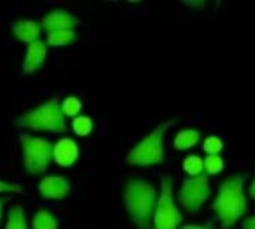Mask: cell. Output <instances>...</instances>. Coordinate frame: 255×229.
Wrapping results in <instances>:
<instances>
[{"label":"cell","instance_id":"cell-1","mask_svg":"<svg viewBox=\"0 0 255 229\" xmlns=\"http://www.w3.org/2000/svg\"><path fill=\"white\" fill-rule=\"evenodd\" d=\"M158 192L152 183L143 178H131L123 186V207L138 229L152 226Z\"/></svg>","mask_w":255,"mask_h":229},{"label":"cell","instance_id":"cell-2","mask_svg":"<svg viewBox=\"0 0 255 229\" xmlns=\"http://www.w3.org/2000/svg\"><path fill=\"white\" fill-rule=\"evenodd\" d=\"M246 178L248 174L231 175L219 187V192L212 204V210L216 213L222 229H231L248 211V199L243 192Z\"/></svg>","mask_w":255,"mask_h":229},{"label":"cell","instance_id":"cell-3","mask_svg":"<svg viewBox=\"0 0 255 229\" xmlns=\"http://www.w3.org/2000/svg\"><path fill=\"white\" fill-rule=\"evenodd\" d=\"M15 125L32 131H47L54 134H63L68 131L59 96H54L36 108L26 111L15 120Z\"/></svg>","mask_w":255,"mask_h":229},{"label":"cell","instance_id":"cell-4","mask_svg":"<svg viewBox=\"0 0 255 229\" xmlns=\"http://www.w3.org/2000/svg\"><path fill=\"white\" fill-rule=\"evenodd\" d=\"M174 122L158 125L147 137H144L126 156V162L135 166H152L164 162V137Z\"/></svg>","mask_w":255,"mask_h":229},{"label":"cell","instance_id":"cell-5","mask_svg":"<svg viewBox=\"0 0 255 229\" xmlns=\"http://www.w3.org/2000/svg\"><path fill=\"white\" fill-rule=\"evenodd\" d=\"M182 222H183V216L179 211L174 199V183L170 177H164L161 180V190L152 219V228L179 229Z\"/></svg>","mask_w":255,"mask_h":229},{"label":"cell","instance_id":"cell-6","mask_svg":"<svg viewBox=\"0 0 255 229\" xmlns=\"http://www.w3.org/2000/svg\"><path fill=\"white\" fill-rule=\"evenodd\" d=\"M20 144L24 169L33 175L45 172L53 160V146L50 141L33 135H20Z\"/></svg>","mask_w":255,"mask_h":229},{"label":"cell","instance_id":"cell-7","mask_svg":"<svg viewBox=\"0 0 255 229\" xmlns=\"http://www.w3.org/2000/svg\"><path fill=\"white\" fill-rule=\"evenodd\" d=\"M212 195L209 186V175L201 174L197 177L185 178L180 190L177 192V201L182 208L189 213H197L203 207V204Z\"/></svg>","mask_w":255,"mask_h":229},{"label":"cell","instance_id":"cell-8","mask_svg":"<svg viewBox=\"0 0 255 229\" xmlns=\"http://www.w3.org/2000/svg\"><path fill=\"white\" fill-rule=\"evenodd\" d=\"M78 18L71 12L63 9H54L42 18L41 27L50 33L57 30H74V27L78 26Z\"/></svg>","mask_w":255,"mask_h":229},{"label":"cell","instance_id":"cell-9","mask_svg":"<svg viewBox=\"0 0 255 229\" xmlns=\"http://www.w3.org/2000/svg\"><path fill=\"white\" fill-rule=\"evenodd\" d=\"M38 187L45 199H63L71 192V183L62 175L44 177Z\"/></svg>","mask_w":255,"mask_h":229},{"label":"cell","instance_id":"cell-10","mask_svg":"<svg viewBox=\"0 0 255 229\" xmlns=\"http://www.w3.org/2000/svg\"><path fill=\"white\" fill-rule=\"evenodd\" d=\"M78 146L74 140L71 138H63L57 141L56 146H53V159L60 165V166H72L78 160Z\"/></svg>","mask_w":255,"mask_h":229},{"label":"cell","instance_id":"cell-11","mask_svg":"<svg viewBox=\"0 0 255 229\" xmlns=\"http://www.w3.org/2000/svg\"><path fill=\"white\" fill-rule=\"evenodd\" d=\"M47 53H48V48L44 41L39 39L36 42L29 44V48H27V53H26V57L23 62V72L24 74L36 72L44 65Z\"/></svg>","mask_w":255,"mask_h":229},{"label":"cell","instance_id":"cell-12","mask_svg":"<svg viewBox=\"0 0 255 229\" xmlns=\"http://www.w3.org/2000/svg\"><path fill=\"white\" fill-rule=\"evenodd\" d=\"M11 30L18 41L24 44H32V42L39 41L42 27H41V23L35 20H17L15 23H12Z\"/></svg>","mask_w":255,"mask_h":229},{"label":"cell","instance_id":"cell-13","mask_svg":"<svg viewBox=\"0 0 255 229\" xmlns=\"http://www.w3.org/2000/svg\"><path fill=\"white\" fill-rule=\"evenodd\" d=\"M201 140V134L197 129H183L174 138V147L177 150H189L195 147Z\"/></svg>","mask_w":255,"mask_h":229},{"label":"cell","instance_id":"cell-14","mask_svg":"<svg viewBox=\"0 0 255 229\" xmlns=\"http://www.w3.org/2000/svg\"><path fill=\"white\" fill-rule=\"evenodd\" d=\"M32 229H59V220L48 210H39L33 216Z\"/></svg>","mask_w":255,"mask_h":229},{"label":"cell","instance_id":"cell-15","mask_svg":"<svg viewBox=\"0 0 255 229\" xmlns=\"http://www.w3.org/2000/svg\"><path fill=\"white\" fill-rule=\"evenodd\" d=\"M5 229H29L26 213L21 205H14V208H11Z\"/></svg>","mask_w":255,"mask_h":229},{"label":"cell","instance_id":"cell-16","mask_svg":"<svg viewBox=\"0 0 255 229\" xmlns=\"http://www.w3.org/2000/svg\"><path fill=\"white\" fill-rule=\"evenodd\" d=\"M75 41V32L74 30H57L50 32L47 35V45L50 47H65Z\"/></svg>","mask_w":255,"mask_h":229},{"label":"cell","instance_id":"cell-17","mask_svg":"<svg viewBox=\"0 0 255 229\" xmlns=\"http://www.w3.org/2000/svg\"><path fill=\"white\" fill-rule=\"evenodd\" d=\"M183 171L186 174H189L191 177H197L201 175L204 171V162L200 156L197 154H191L183 160Z\"/></svg>","mask_w":255,"mask_h":229},{"label":"cell","instance_id":"cell-18","mask_svg":"<svg viewBox=\"0 0 255 229\" xmlns=\"http://www.w3.org/2000/svg\"><path fill=\"white\" fill-rule=\"evenodd\" d=\"M60 108H62V112H63V116L66 117H77L78 114H80V111H81V108H83V103H81V100L78 99V97H75V96H68V97H65L63 99V102L60 103Z\"/></svg>","mask_w":255,"mask_h":229},{"label":"cell","instance_id":"cell-19","mask_svg":"<svg viewBox=\"0 0 255 229\" xmlns=\"http://www.w3.org/2000/svg\"><path fill=\"white\" fill-rule=\"evenodd\" d=\"M72 129L78 137H87L93 129V122L89 116H77L72 120Z\"/></svg>","mask_w":255,"mask_h":229},{"label":"cell","instance_id":"cell-20","mask_svg":"<svg viewBox=\"0 0 255 229\" xmlns=\"http://www.w3.org/2000/svg\"><path fill=\"white\" fill-rule=\"evenodd\" d=\"M204 171L206 175H216L224 169V159L221 156H207L204 160Z\"/></svg>","mask_w":255,"mask_h":229},{"label":"cell","instance_id":"cell-21","mask_svg":"<svg viewBox=\"0 0 255 229\" xmlns=\"http://www.w3.org/2000/svg\"><path fill=\"white\" fill-rule=\"evenodd\" d=\"M224 149V143L219 137H207L204 140V144H203V150L209 154V156H219V153L222 152Z\"/></svg>","mask_w":255,"mask_h":229},{"label":"cell","instance_id":"cell-22","mask_svg":"<svg viewBox=\"0 0 255 229\" xmlns=\"http://www.w3.org/2000/svg\"><path fill=\"white\" fill-rule=\"evenodd\" d=\"M23 189L18 183L0 180V193H21Z\"/></svg>","mask_w":255,"mask_h":229},{"label":"cell","instance_id":"cell-23","mask_svg":"<svg viewBox=\"0 0 255 229\" xmlns=\"http://www.w3.org/2000/svg\"><path fill=\"white\" fill-rule=\"evenodd\" d=\"M242 229H255V216H251L246 220H243Z\"/></svg>","mask_w":255,"mask_h":229},{"label":"cell","instance_id":"cell-24","mask_svg":"<svg viewBox=\"0 0 255 229\" xmlns=\"http://www.w3.org/2000/svg\"><path fill=\"white\" fill-rule=\"evenodd\" d=\"M212 223H206V225H195V223H189V225H185L182 226L180 229H209Z\"/></svg>","mask_w":255,"mask_h":229},{"label":"cell","instance_id":"cell-25","mask_svg":"<svg viewBox=\"0 0 255 229\" xmlns=\"http://www.w3.org/2000/svg\"><path fill=\"white\" fill-rule=\"evenodd\" d=\"M186 5H188V6H192V8H204V6H206V2H195V3L188 2Z\"/></svg>","mask_w":255,"mask_h":229},{"label":"cell","instance_id":"cell-26","mask_svg":"<svg viewBox=\"0 0 255 229\" xmlns=\"http://www.w3.org/2000/svg\"><path fill=\"white\" fill-rule=\"evenodd\" d=\"M249 195H251L252 199H255V178L252 180V184H251V187H249Z\"/></svg>","mask_w":255,"mask_h":229},{"label":"cell","instance_id":"cell-27","mask_svg":"<svg viewBox=\"0 0 255 229\" xmlns=\"http://www.w3.org/2000/svg\"><path fill=\"white\" fill-rule=\"evenodd\" d=\"M3 205H5V199L0 201V222H2V216H3Z\"/></svg>","mask_w":255,"mask_h":229},{"label":"cell","instance_id":"cell-28","mask_svg":"<svg viewBox=\"0 0 255 229\" xmlns=\"http://www.w3.org/2000/svg\"><path fill=\"white\" fill-rule=\"evenodd\" d=\"M209 229H215V228H213V225H210V226H209Z\"/></svg>","mask_w":255,"mask_h":229}]
</instances>
